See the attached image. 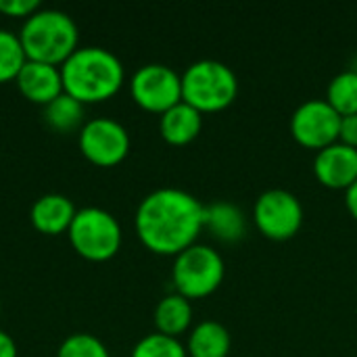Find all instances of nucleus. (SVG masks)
<instances>
[{
  "label": "nucleus",
  "mask_w": 357,
  "mask_h": 357,
  "mask_svg": "<svg viewBox=\"0 0 357 357\" xmlns=\"http://www.w3.org/2000/svg\"><path fill=\"white\" fill-rule=\"evenodd\" d=\"M134 224L146 249L178 255L195 245L205 228V205L182 188H157L140 201Z\"/></svg>",
  "instance_id": "1"
},
{
  "label": "nucleus",
  "mask_w": 357,
  "mask_h": 357,
  "mask_svg": "<svg viewBox=\"0 0 357 357\" xmlns=\"http://www.w3.org/2000/svg\"><path fill=\"white\" fill-rule=\"evenodd\" d=\"M63 90L79 102L111 98L123 84L126 71L115 52L102 46H77L61 65Z\"/></svg>",
  "instance_id": "2"
},
{
  "label": "nucleus",
  "mask_w": 357,
  "mask_h": 357,
  "mask_svg": "<svg viewBox=\"0 0 357 357\" xmlns=\"http://www.w3.org/2000/svg\"><path fill=\"white\" fill-rule=\"evenodd\" d=\"M77 25L59 8H38L29 15L19 31L25 56L29 61L63 65L77 48Z\"/></svg>",
  "instance_id": "3"
},
{
  "label": "nucleus",
  "mask_w": 357,
  "mask_h": 357,
  "mask_svg": "<svg viewBox=\"0 0 357 357\" xmlns=\"http://www.w3.org/2000/svg\"><path fill=\"white\" fill-rule=\"evenodd\" d=\"M238 77L234 69L215 59H201L182 73V100L201 113H215L234 102Z\"/></svg>",
  "instance_id": "4"
},
{
  "label": "nucleus",
  "mask_w": 357,
  "mask_h": 357,
  "mask_svg": "<svg viewBox=\"0 0 357 357\" xmlns=\"http://www.w3.org/2000/svg\"><path fill=\"white\" fill-rule=\"evenodd\" d=\"M73 249L90 259H111L121 247V226L117 218L102 207H82L67 230Z\"/></svg>",
  "instance_id": "5"
},
{
  "label": "nucleus",
  "mask_w": 357,
  "mask_h": 357,
  "mask_svg": "<svg viewBox=\"0 0 357 357\" xmlns=\"http://www.w3.org/2000/svg\"><path fill=\"white\" fill-rule=\"evenodd\" d=\"M226 266L220 251L209 245H190L174 259L172 280L176 293L186 299H201L211 295L224 280Z\"/></svg>",
  "instance_id": "6"
},
{
  "label": "nucleus",
  "mask_w": 357,
  "mask_h": 357,
  "mask_svg": "<svg viewBox=\"0 0 357 357\" xmlns=\"http://www.w3.org/2000/svg\"><path fill=\"white\" fill-rule=\"evenodd\" d=\"M253 220L264 236L289 241L303 224V205L297 195L287 188H268L255 201Z\"/></svg>",
  "instance_id": "7"
},
{
  "label": "nucleus",
  "mask_w": 357,
  "mask_h": 357,
  "mask_svg": "<svg viewBox=\"0 0 357 357\" xmlns=\"http://www.w3.org/2000/svg\"><path fill=\"white\" fill-rule=\"evenodd\" d=\"M132 98L146 111L165 113L182 102V75L163 63H149L134 71L130 82Z\"/></svg>",
  "instance_id": "8"
},
{
  "label": "nucleus",
  "mask_w": 357,
  "mask_h": 357,
  "mask_svg": "<svg viewBox=\"0 0 357 357\" xmlns=\"http://www.w3.org/2000/svg\"><path fill=\"white\" fill-rule=\"evenodd\" d=\"M79 151L100 167L117 165L130 151V134L113 117H94L79 128Z\"/></svg>",
  "instance_id": "9"
},
{
  "label": "nucleus",
  "mask_w": 357,
  "mask_h": 357,
  "mask_svg": "<svg viewBox=\"0 0 357 357\" xmlns=\"http://www.w3.org/2000/svg\"><path fill=\"white\" fill-rule=\"evenodd\" d=\"M341 115L326 98H310L301 102L291 115V134L305 149L322 151L339 140Z\"/></svg>",
  "instance_id": "10"
},
{
  "label": "nucleus",
  "mask_w": 357,
  "mask_h": 357,
  "mask_svg": "<svg viewBox=\"0 0 357 357\" xmlns=\"http://www.w3.org/2000/svg\"><path fill=\"white\" fill-rule=\"evenodd\" d=\"M314 174L324 186L347 190L357 180V149L339 140L324 146L316 153Z\"/></svg>",
  "instance_id": "11"
},
{
  "label": "nucleus",
  "mask_w": 357,
  "mask_h": 357,
  "mask_svg": "<svg viewBox=\"0 0 357 357\" xmlns=\"http://www.w3.org/2000/svg\"><path fill=\"white\" fill-rule=\"evenodd\" d=\"M21 94L36 102V105H48L59 94H63V75L59 65L40 63V61H25L19 75L15 77Z\"/></svg>",
  "instance_id": "12"
},
{
  "label": "nucleus",
  "mask_w": 357,
  "mask_h": 357,
  "mask_svg": "<svg viewBox=\"0 0 357 357\" xmlns=\"http://www.w3.org/2000/svg\"><path fill=\"white\" fill-rule=\"evenodd\" d=\"M75 205L69 197L59 195V192H48L42 195L29 211L31 224L36 230L44 234H61L67 232L73 218H75Z\"/></svg>",
  "instance_id": "13"
},
{
  "label": "nucleus",
  "mask_w": 357,
  "mask_h": 357,
  "mask_svg": "<svg viewBox=\"0 0 357 357\" xmlns=\"http://www.w3.org/2000/svg\"><path fill=\"white\" fill-rule=\"evenodd\" d=\"M201 128H203V113L184 100L161 113L159 119L161 136L169 144H178V146L192 142L201 134Z\"/></svg>",
  "instance_id": "14"
},
{
  "label": "nucleus",
  "mask_w": 357,
  "mask_h": 357,
  "mask_svg": "<svg viewBox=\"0 0 357 357\" xmlns=\"http://www.w3.org/2000/svg\"><path fill=\"white\" fill-rule=\"evenodd\" d=\"M205 228L222 243H236L247 234L245 213L230 201L205 205Z\"/></svg>",
  "instance_id": "15"
},
{
  "label": "nucleus",
  "mask_w": 357,
  "mask_h": 357,
  "mask_svg": "<svg viewBox=\"0 0 357 357\" xmlns=\"http://www.w3.org/2000/svg\"><path fill=\"white\" fill-rule=\"evenodd\" d=\"M232 347V339L228 328L218 320L199 322L186 343V351L190 357H228Z\"/></svg>",
  "instance_id": "16"
},
{
  "label": "nucleus",
  "mask_w": 357,
  "mask_h": 357,
  "mask_svg": "<svg viewBox=\"0 0 357 357\" xmlns=\"http://www.w3.org/2000/svg\"><path fill=\"white\" fill-rule=\"evenodd\" d=\"M192 322V305L190 299H186L180 293H169L165 295L157 307H155V326L157 333L176 337L186 333Z\"/></svg>",
  "instance_id": "17"
},
{
  "label": "nucleus",
  "mask_w": 357,
  "mask_h": 357,
  "mask_svg": "<svg viewBox=\"0 0 357 357\" xmlns=\"http://www.w3.org/2000/svg\"><path fill=\"white\" fill-rule=\"evenodd\" d=\"M44 119L56 132H71L84 126V102L63 92L44 107Z\"/></svg>",
  "instance_id": "18"
},
{
  "label": "nucleus",
  "mask_w": 357,
  "mask_h": 357,
  "mask_svg": "<svg viewBox=\"0 0 357 357\" xmlns=\"http://www.w3.org/2000/svg\"><path fill=\"white\" fill-rule=\"evenodd\" d=\"M326 100L341 117L357 113V73L351 69L337 73L328 84Z\"/></svg>",
  "instance_id": "19"
},
{
  "label": "nucleus",
  "mask_w": 357,
  "mask_h": 357,
  "mask_svg": "<svg viewBox=\"0 0 357 357\" xmlns=\"http://www.w3.org/2000/svg\"><path fill=\"white\" fill-rule=\"evenodd\" d=\"M25 61L27 56L19 40V33L0 27V82L15 79Z\"/></svg>",
  "instance_id": "20"
},
{
  "label": "nucleus",
  "mask_w": 357,
  "mask_h": 357,
  "mask_svg": "<svg viewBox=\"0 0 357 357\" xmlns=\"http://www.w3.org/2000/svg\"><path fill=\"white\" fill-rule=\"evenodd\" d=\"M132 357H188V351L176 337L153 333L134 345Z\"/></svg>",
  "instance_id": "21"
},
{
  "label": "nucleus",
  "mask_w": 357,
  "mask_h": 357,
  "mask_svg": "<svg viewBox=\"0 0 357 357\" xmlns=\"http://www.w3.org/2000/svg\"><path fill=\"white\" fill-rule=\"evenodd\" d=\"M56 357H109V351L98 337L90 333H73L61 343Z\"/></svg>",
  "instance_id": "22"
},
{
  "label": "nucleus",
  "mask_w": 357,
  "mask_h": 357,
  "mask_svg": "<svg viewBox=\"0 0 357 357\" xmlns=\"http://www.w3.org/2000/svg\"><path fill=\"white\" fill-rule=\"evenodd\" d=\"M40 6L38 0H0V13L8 17H29L33 15Z\"/></svg>",
  "instance_id": "23"
},
{
  "label": "nucleus",
  "mask_w": 357,
  "mask_h": 357,
  "mask_svg": "<svg viewBox=\"0 0 357 357\" xmlns=\"http://www.w3.org/2000/svg\"><path fill=\"white\" fill-rule=\"evenodd\" d=\"M339 142H343V144H349V146L357 149V113L341 117Z\"/></svg>",
  "instance_id": "24"
},
{
  "label": "nucleus",
  "mask_w": 357,
  "mask_h": 357,
  "mask_svg": "<svg viewBox=\"0 0 357 357\" xmlns=\"http://www.w3.org/2000/svg\"><path fill=\"white\" fill-rule=\"evenodd\" d=\"M0 357H17V343L15 339L0 328Z\"/></svg>",
  "instance_id": "25"
},
{
  "label": "nucleus",
  "mask_w": 357,
  "mask_h": 357,
  "mask_svg": "<svg viewBox=\"0 0 357 357\" xmlns=\"http://www.w3.org/2000/svg\"><path fill=\"white\" fill-rule=\"evenodd\" d=\"M345 203H347L349 213L357 220V180L345 190Z\"/></svg>",
  "instance_id": "26"
},
{
  "label": "nucleus",
  "mask_w": 357,
  "mask_h": 357,
  "mask_svg": "<svg viewBox=\"0 0 357 357\" xmlns=\"http://www.w3.org/2000/svg\"><path fill=\"white\" fill-rule=\"evenodd\" d=\"M349 69H351L354 73H357V54L354 56V61H351V67H349Z\"/></svg>",
  "instance_id": "27"
}]
</instances>
